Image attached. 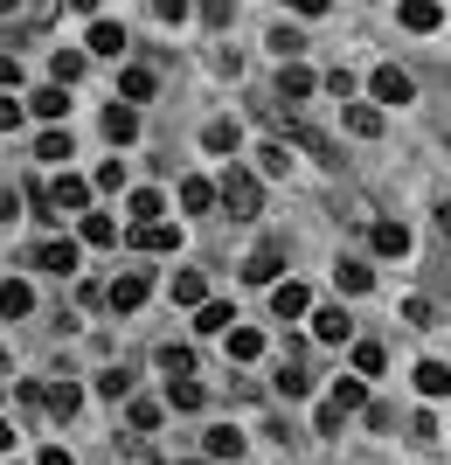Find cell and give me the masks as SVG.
Listing matches in <instances>:
<instances>
[{"mask_svg": "<svg viewBox=\"0 0 451 465\" xmlns=\"http://www.w3.org/2000/svg\"><path fill=\"white\" fill-rule=\"evenodd\" d=\"M216 202H222V209L236 215V223H250V215H257V202H264V194H257V174H243V167H230V174L216 181Z\"/></svg>", "mask_w": 451, "mask_h": 465, "instance_id": "cell-1", "label": "cell"}, {"mask_svg": "<svg viewBox=\"0 0 451 465\" xmlns=\"http://www.w3.org/2000/svg\"><path fill=\"white\" fill-rule=\"evenodd\" d=\"M264 118H271V125H285V139H292V146H306L319 167H340V146L319 133V125H306V118H278V112H264Z\"/></svg>", "mask_w": 451, "mask_h": 465, "instance_id": "cell-2", "label": "cell"}, {"mask_svg": "<svg viewBox=\"0 0 451 465\" xmlns=\"http://www.w3.org/2000/svg\"><path fill=\"white\" fill-rule=\"evenodd\" d=\"M368 91H375V104H410V97H417V84H410V70L382 63V70L368 77Z\"/></svg>", "mask_w": 451, "mask_h": 465, "instance_id": "cell-3", "label": "cell"}, {"mask_svg": "<svg viewBox=\"0 0 451 465\" xmlns=\"http://www.w3.org/2000/svg\"><path fill=\"white\" fill-rule=\"evenodd\" d=\"M146 292H153V278H146V272H125V278L104 285V306H112V312H132V306H146Z\"/></svg>", "mask_w": 451, "mask_h": 465, "instance_id": "cell-4", "label": "cell"}, {"mask_svg": "<svg viewBox=\"0 0 451 465\" xmlns=\"http://www.w3.org/2000/svg\"><path fill=\"white\" fill-rule=\"evenodd\" d=\"M278 264H285V243H257L243 257V285H278Z\"/></svg>", "mask_w": 451, "mask_h": 465, "instance_id": "cell-5", "label": "cell"}, {"mask_svg": "<svg viewBox=\"0 0 451 465\" xmlns=\"http://www.w3.org/2000/svg\"><path fill=\"white\" fill-rule=\"evenodd\" d=\"M174 243H181V230H174V223H160V215H153V223H132V251L160 257V251H174Z\"/></svg>", "mask_w": 451, "mask_h": 465, "instance_id": "cell-6", "label": "cell"}, {"mask_svg": "<svg viewBox=\"0 0 451 465\" xmlns=\"http://www.w3.org/2000/svg\"><path fill=\"white\" fill-rule=\"evenodd\" d=\"M35 264L56 272V278H70L77 272V243H70V236H49V243H35Z\"/></svg>", "mask_w": 451, "mask_h": 465, "instance_id": "cell-7", "label": "cell"}, {"mask_svg": "<svg viewBox=\"0 0 451 465\" xmlns=\"http://www.w3.org/2000/svg\"><path fill=\"white\" fill-rule=\"evenodd\" d=\"M42 410L70 424V417H77V410H83V389H77V382H49V389H42Z\"/></svg>", "mask_w": 451, "mask_h": 465, "instance_id": "cell-8", "label": "cell"}, {"mask_svg": "<svg viewBox=\"0 0 451 465\" xmlns=\"http://www.w3.org/2000/svg\"><path fill=\"white\" fill-rule=\"evenodd\" d=\"M340 118H348V133H361V139H382V104H340Z\"/></svg>", "mask_w": 451, "mask_h": 465, "instance_id": "cell-9", "label": "cell"}, {"mask_svg": "<svg viewBox=\"0 0 451 465\" xmlns=\"http://www.w3.org/2000/svg\"><path fill=\"white\" fill-rule=\"evenodd\" d=\"M49 209H91V181H77V174H63L56 188H49Z\"/></svg>", "mask_w": 451, "mask_h": 465, "instance_id": "cell-10", "label": "cell"}, {"mask_svg": "<svg viewBox=\"0 0 451 465\" xmlns=\"http://www.w3.org/2000/svg\"><path fill=\"white\" fill-rule=\"evenodd\" d=\"M368 243L382 257H410V230H403V223H368Z\"/></svg>", "mask_w": 451, "mask_h": 465, "instance_id": "cell-11", "label": "cell"}, {"mask_svg": "<svg viewBox=\"0 0 451 465\" xmlns=\"http://www.w3.org/2000/svg\"><path fill=\"white\" fill-rule=\"evenodd\" d=\"M313 333H319V341H327V348H340V341H348V333H354V320H348V312H340V306H319V312H313Z\"/></svg>", "mask_w": 451, "mask_h": 465, "instance_id": "cell-12", "label": "cell"}, {"mask_svg": "<svg viewBox=\"0 0 451 465\" xmlns=\"http://www.w3.org/2000/svg\"><path fill=\"white\" fill-rule=\"evenodd\" d=\"M201 451H209V459H243V430H236V424H216V430H209V438H201Z\"/></svg>", "mask_w": 451, "mask_h": 465, "instance_id": "cell-13", "label": "cell"}, {"mask_svg": "<svg viewBox=\"0 0 451 465\" xmlns=\"http://www.w3.org/2000/svg\"><path fill=\"white\" fill-rule=\"evenodd\" d=\"M28 312H35V292L21 285V278H7L0 285V320H28Z\"/></svg>", "mask_w": 451, "mask_h": 465, "instance_id": "cell-14", "label": "cell"}, {"mask_svg": "<svg viewBox=\"0 0 451 465\" xmlns=\"http://www.w3.org/2000/svg\"><path fill=\"white\" fill-rule=\"evenodd\" d=\"M437 21H445V7H437V0H403V28H410V35H431Z\"/></svg>", "mask_w": 451, "mask_h": 465, "instance_id": "cell-15", "label": "cell"}, {"mask_svg": "<svg viewBox=\"0 0 451 465\" xmlns=\"http://www.w3.org/2000/svg\"><path fill=\"white\" fill-rule=\"evenodd\" d=\"M201 146H209V153H236V146H243L236 118H209V125H201Z\"/></svg>", "mask_w": 451, "mask_h": 465, "instance_id": "cell-16", "label": "cell"}, {"mask_svg": "<svg viewBox=\"0 0 451 465\" xmlns=\"http://www.w3.org/2000/svg\"><path fill=\"white\" fill-rule=\"evenodd\" d=\"M306 306H313V299H306V285H292V278H285V285H271V312H278V320H299Z\"/></svg>", "mask_w": 451, "mask_h": 465, "instance_id": "cell-17", "label": "cell"}, {"mask_svg": "<svg viewBox=\"0 0 451 465\" xmlns=\"http://www.w3.org/2000/svg\"><path fill=\"white\" fill-rule=\"evenodd\" d=\"M104 139H112V146L139 139V112H132V104H112V112H104Z\"/></svg>", "mask_w": 451, "mask_h": 465, "instance_id": "cell-18", "label": "cell"}, {"mask_svg": "<svg viewBox=\"0 0 451 465\" xmlns=\"http://www.w3.org/2000/svg\"><path fill=\"white\" fill-rule=\"evenodd\" d=\"M91 56H125V28L118 21H91Z\"/></svg>", "mask_w": 451, "mask_h": 465, "instance_id": "cell-19", "label": "cell"}, {"mask_svg": "<svg viewBox=\"0 0 451 465\" xmlns=\"http://www.w3.org/2000/svg\"><path fill=\"white\" fill-rule=\"evenodd\" d=\"M230 327H236L230 306H216V299H201V306H195V333H230Z\"/></svg>", "mask_w": 451, "mask_h": 465, "instance_id": "cell-20", "label": "cell"}, {"mask_svg": "<svg viewBox=\"0 0 451 465\" xmlns=\"http://www.w3.org/2000/svg\"><path fill=\"white\" fill-rule=\"evenodd\" d=\"M417 389H424L431 403H437V396H451V369H445V361H417Z\"/></svg>", "mask_w": 451, "mask_h": 465, "instance_id": "cell-21", "label": "cell"}, {"mask_svg": "<svg viewBox=\"0 0 451 465\" xmlns=\"http://www.w3.org/2000/svg\"><path fill=\"white\" fill-rule=\"evenodd\" d=\"M181 209L209 215V209H216V181H181Z\"/></svg>", "mask_w": 451, "mask_h": 465, "instance_id": "cell-22", "label": "cell"}, {"mask_svg": "<svg viewBox=\"0 0 451 465\" xmlns=\"http://www.w3.org/2000/svg\"><path fill=\"white\" fill-rule=\"evenodd\" d=\"M313 70H306V63H285V70H278V91H285V97H313Z\"/></svg>", "mask_w": 451, "mask_h": 465, "instance_id": "cell-23", "label": "cell"}, {"mask_svg": "<svg viewBox=\"0 0 451 465\" xmlns=\"http://www.w3.org/2000/svg\"><path fill=\"white\" fill-rule=\"evenodd\" d=\"M209 299V278L201 272H174V306H201Z\"/></svg>", "mask_w": 451, "mask_h": 465, "instance_id": "cell-24", "label": "cell"}, {"mask_svg": "<svg viewBox=\"0 0 451 465\" xmlns=\"http://www.w3.org/2000/svg\"><path fill=\"white\" fill-rule=\"evenodd\" d=\"M264 354V333L257 327H230V361H257Z\"/></svg>", "mask_w": 451, "mask_h": 465, "instance_id": "cell-25", "label": "cell"}, {"mask_svg": "<svg viewBox=\"0 0 451 465\" xmlns=\"http://www.w3.org/2000/svg\"><path fill=\"white\" fill-rule=\"evenodd\" d=\"M153 70H146V63H132V70H125V77H118V91H125V97H132V104H139V97H153Z\"/></svg>", "mask_w": 451, "mask_h": 465, "instance_id": "cell-26", "label": "cell"}, {"mask_svg": "<svg viewBox=\"0 0 451 465\" xmlns=\"http://www.w3.org/2000/svg\"><path fill=\"white\" fill-rule=\"evenodd\" d=\"M334 403L340 410H368V382H361V375H340V382H334Z\"/></svg>", "mask_w": 451, "mask_h": 465, "instance_id": "cell-27", "label": "cell"}, {"mask_svg": "<svg viewBox=\"0 0 451 465\" xmlns=\"http://www.w3.org/2000/svg\"><path fill=\"white\" fill-rule=\"evenodd\" d=\"M334 278H340V292H368V285H375V272L361 264V257H340V272H334Z\"/></svg>", "mask_w": 451, "mask_h": 465, "instance_id": "cell-28", "label": "cell"}, {"mask_svg": "<svg viewBox=\"0 0 451 465\" xmlns=\"http://www.w3.org/2000/svg\"><path fill=\"white\" fill-rule=\"evenodd\" d=\"M257 167H264V174H285V167H292V153H285V139H264V146H257Z\"/></svg>", "mask_w": 451, "mask_h": 465, "instance_id": "cell-29", "label": "cell"}, {"mask_svg": "<svg viewBox=\"0 0 451 465\" xmlns=\"http://www.w3.org/2000/svg\"><path fill=\"white\" fill-rule=\"evenodd\" d=\"M28 112H35V118H63V112H70V104H63V84L35 91V97H28Z\"/></svg>", "mask_w": 451, "mask_h": 465, "instance_id": "cell-30", "label": "cell"}, {"mask_svg": "<svg viewBox=\"0 0 451 465\" xmlns=\"http://www.w3.org/2000/svg\"><path fill=\"white\" fill-rule=\"evenodd\" d=\"M49 70H56V84H77V77H83V49H56V56H49Z\"/></svg>", "mask_w": 451, "mask_h": 465, "instance_id": "cell-31", "label": "cell"}, {"mask_svg": "<svg viewBox=\"0 0 451 465\" xmlns=\"http://www.w3.org/2000/svg\"><path fill=\"white\" fill-rule=\"evenodd\" d=\"M167 403H174V410H201V382L174 375V382H167Z\"/></svg>", "mask_w": 451, "mask_h": 465, "instance_id": "cell-32", "label": "cell"}, {"mask_svg": "<svg viewBox=\"0 0 451 465\" xmlns=\"http://www.w3.org/2000/svg\"><path fill=\"white\" fill-rule=\"evenodd\" d=\"M83 243H98V251L118 243V223H112V215H83Z\"/></svg>", "mask_w": 451, "mask_h": 465, "instance_id": "cell-33", "label": "cell"}, {"mask_svg": "<svg viewBox=\"0 0 451 465\" xmlns=\"http://www.w3.org/2000/svg\"><path fill=\"white\" fill-rule=\"evenodd\" d=\"M382 361H389L382 341H361V348H354V369H361V375H382Z\"/></svg>", "mask_w": 451, "mask_h": 465, "instance_id": "cell-34", "label": "cell"}, {"mask_svg": "<svg viewBox=\"0 0 451 465\" xmlns=\"http://www.w3.org/2000/svg\"><path fill=\"white\" fill-rule=\"evenodd\" d=\"M160 369L167 375H195V348H174V341H167V348H160Z\"/></svg>", "mask_w": 451, "mask_h": 465, "instance_id": "cell-35", "label": "cell"}, {"mask_svg": "<svg viewBox=\"0 0 451 465\" xmlns=\"http://www.w3.org/2000/svg\"><path fill=\"white\" fill-rule=\"evenodd\" d=\"M271 49H278V63H299V49H306V35H299V28H271Z\"/></svg>", "mask_w": 451, "mask_h": 465, "instance_id": "cell-36", "label": "cell"}, {"mask_svg": "<svg viewBox=\"0 0 451 465\" xmlns=\"http://www.w3.org/2000/svg\"><path fill=\"white\" fill-rule=\"evenodd\" d=\"M98 396H112V403H118V396H132V369H104L98 375Z\"/></svg>", "mask_w": 451, "mask_h": 465, "instance_id": "cell-37", "label": "cell"}, {"mask_svg": "<svg viewBox=\"0 0 451 465\" xmlns=\"http://www.w3.org/2000/svg\"><path fill=\"white\" fill-rule=\"evenodd\" d=\"M35 160H70V133H42Z\"/></svg>", "mask_w": 451, "mask_h": 465, "instance_id": "cell-38", "label": "cell"}, {"mask_svg": "<svg viewBox=\"0 0 451 465\" xmlns=\"http://www.w3.org/2000/svg\"><path fill=\"white\" fill-rule=\"evenodd\" d=\"M125 417H132V430H160V403H146V396H139Z\"/></svg>", "mask_w": 451, "mask_h": 465, "instance_id": "cell-39", "label": "cell"}, {"mask_svg": "<svg viewBox=\"0 0 451 465\" xmlns=\"http://www.w3.org/2000/svg\"><path fill=\"white\" fill-rule=\"evenodd\" d=\"M91 188H104V194H112V188H125V160H104V167H98V181H91Z\"/></svg>", "mask_w": 451, "mask_h": 465, "instance_id": "cell-40", "label": "cell"}, {"mask_svg": "<svg viewBox=\"0 0 451 465\" xmlns=\"http://www.w3.org/2000/svg\"><path fill=\"white\" fill-rule=\"evenodd\" d=\"M153 15L160 21H188V15H195V0H153Z\"/></svg>", "mask_w": 451, "mask_h": 465, "instance_id": "cell-41", "label": "cell"}, {"mask_svg": "<svg viewBox=\"0 0 451 465\" xmlns=\"http://www.w3.org/2000/svg\"><path fill=\"white\" fill-rule=\"evenodd\" d=\"M132 215H139V223H153V215H160V194L139 188V194H132Z\"/></svg>", "mask_w": 451, "mask_h": 465, "instance_id": "cell-42", "label": "cell"}, {"mask_svg": "<svg viewBox=\"0 0 451 465\" xmlns=\"http://www.w3.org/2000/svg\"><path fill=\"white\" fill-rule=\"evenodd\" d=\"M403 320H410V327H431V299H403Z\"/></svg>", "mask_w": 451, "mask_h": 465, "instance_id": "cell-43", "label": "cell"}, {"mask_svg": "<svg viewBox=\"0 0 451 465\" xmlns=\"http://www.w3.org/2000/svg\"><path fill=\"white\" fill-rule=\"evenodd\" d=\"M340 417H348V410H340L334 396H327V403H319V430H327V438H334V430H340Z\"/></svg>", "mask_w": 451, "mask_h": 465, "instance_id": "cell-44", "label": "cell"}, {"mask_svg": "<svg viewBox=\"0 0 451 465\" xmlns=\"http://www.w3.org/2000/svg\"><path fill=\"white\" fill-rule=\"evenodd\" d=\"M195 7H201V21H216V28L230 21V0H195Z\"/></svg>", "mask_w": 451, "mask_h": 465, "instance_id": "cell-45", "label": "cell"}, {"mask_svg": "<svg viewBox=\"0 0 451 465\" xmlns=\"http://www.w3.org/2000/svg\"><path fill=\"white\" fill-rule=\"evenodd\" d=\"M15 84H21V63H15V56H0V91H15Z\"/></svg>", "mask_w": 451, "mask_h": 465, "instance_id": "cell-46", "label": "cell"}, {"mask_svg": "<svg viewBox=\"0 0 451 465\" xmlns=\"http://www.w3.org/2000/svg\"><path fill=\"white\" fill-rule=\"evenodd\" d=\"M15 215H21V194H15V188H0V223H15Z\"/></svg>", "mask_w": 451, "mask_h": 465, "instance_id": "cell-47", "label": "cell"}, {"mask_svg": "<svg viewBox=\"0 0 451 465\" xmlns=\"http://www.w3.org/2000/svg\"><path fill=\"white\" fill-rule=\"evenodd\" d=\"M21 125V104H7V97H0V133H15Z\"/></svg>", "mask_w": 451, "mask_h": 465, "instance_id": "cell-48", "label": "cell"}, {"mask_svg": "<svg viewBox=\"0 0 451 465\" xmlns=\"http://www.w3.org/2000/svg\"><path fill=\"white\" fill-rule=\"evenodd\" d=\"M42 465H77V459H70L63 445H49V451H42Z\"/></svg>", "mask_w": 451, "mask_h": 465, "instance_id": "cell-49", "label": "cell"}, {"mask_svg": "<svg viewBox=\"0 0 451 465\" xmlns=\"http://www.w3.org/2000/svg\"><path fill=\"white\" fill-rule=\"evenodd\" d=\"M437 236H445V243H451V202H445V209H437Z\"/></svg>", "mask_w": 451, "mask_h": 465, "instance_id": "cell-50", "label": "cell"}, {"mask_svg": "<svg viewBox=\"0 0 451 465\" xmlns=\"http://www.w3.org/2000/svg\"><path fill=\"white\" fill-rule=\"evenodd\" d=\"M292 7H299V15H319V7H327V0H292Z\"/></svg>", "mask_w": 451, "mask_h": 465, "instance_id": "cell-51", "label": "cell"}, {"mask_svg": "<svg viewBox=\"0 0 451 465\" xmlns=\"http://www.w3.org/2000/svg\"><path fill=\"white\" fill-rule=\"evenodd\" d=\"M7 445H15V430H7V424H0V451H7Z\"/></svg>", "mask_w": 451, "mask_h": 465, "instance_id": "cell-52", "label": "cell"}, {"mask_svg": "<svg viewBox=\"0 0 451 465\" xmlns=\"http://www.w3.org/2000/svg\"><path fill=\"white\" fill-rule=\"evenodd\" d=\"M15 7H21V0H0V15H15Z\"/></svg>", "mask_w": 451, "mask_h": 465, "instance_id": "cell-53", "label": "cell"}, {"mask_svg": "<svg viewBox=\"0 0 451 465\" xmlns=\"http://www.w3.org/2000/svg\"><path fill=\"white\" fill-rule=\"evenodd\" d=\"M195 465H216V459H195Z\"/></svg>", "mask_w": 451, "mask_h": 465, "instance_id": "cell-54", "label": "cell"}]
</instances>
